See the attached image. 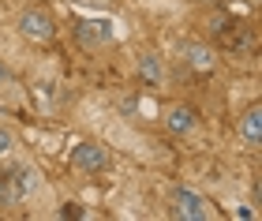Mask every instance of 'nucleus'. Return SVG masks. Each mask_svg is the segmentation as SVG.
<instances>
[{"mask_svg":"<svg viewBox=\"0 0 262 221\" xmlns=\"http://www.w3.org/2000/svg\"><path fill=\"white\" fill-rule=\"evenodd\" d=\"M11 146H15V139H11V131H8V127H0V158H4Z\"/></svg>","mask_w":262,"mask_h":221,"instance_id":"obj_11","label":"nucleus"},{"mask_svg":"<svg viewBox=\"0 0 262 221\" xmlns=\"http://www.w3.org/2000/svg\"><path fill=\"white\" fill-rule=\"evenodd\" d=\"M0 206H15V191H11L8 169H0Z\"/></svg>","mask_w":262,"mask_h":221,"instance_id":"obj_10","label":"nucleus"},{"mask_svg":"<svg viewBox=\"0 0 262 221\" xmlns=\"http://www.w3.org/2000/svg\"><path fill=\"white\" fill-rule=\"evenodd\" d=\"M139 75L146 79L150 86H158L161 79H165V72H161V60H158V56H154V53H146V56H139Z\"/></svg>","mask_w":262,"mask_h":221,"instance_id":"obj_8","label":"nucleus"},{"mask_svg":"<svg viewBox=\"0 0 262 221\" xmlns=\"http://www.w3.org/2000/svg\"><path fill=\"white\" fill-rule=\"evenodd\" d=\"M187 64H191L195 72H213V53L206 45H187Z\"/></svg>","mask_w":262,"mask_h":221,"instance_id":"obj_9","label":"nucleus"},{"mask_svg":"<svg viewBox=\"0 0 262 221\" xmlns=\"http://www.w3.org/2000/svg\"><path fill=\"white\" fill-rule=\"evenodd\" d=\"M8 180H11V191H15V203H23L38 188V172L30 165H8Z\"/></svg>","mask_w":262,"mask_h":221,"instance_id":"obj_5","label":"nucleus"},{"mask_svg":"<svg viewBox=\"0 0 262 221\" xmlns=\"http://www.w3.org/2000/svg\"><path fill=\"white\" fill-rule=\"evenodd\" d=\"M19 34L30 41H53L56 38V19L41 8H27L19 15Z\"/></svg>","mask_w":262,"mask_h":221,"instance_id":"obj_1","label":"nucleus"},{"mask_svg":"<svg viewBox=\"0 0 262 221\" xmlns=\"http://www.w3.org/2000/svg\"><path fill=\"white\" fill-rule=\"evenodd\" d=\"M71 165H75L79 172H105L109 169V150H105L101 143H94V139H86V143H75L71 146Z\"/></svg>","mask_w":262,"mask_h":221,"instance_id":"obj_2","label":"nucleus"},{"mask_svg":"<svg viewBox=\"0 0 262 221\" xmlns=\"http://www.w3.org/2000/svg\"><path fill=\"white\" fill-rule=\"evenodd\" d=\"M0 79H4V68H0Z\"/></svg>","mask_w":262,"mask_h":221,"instance_id":"obj_12","label":"nucleus"},{"mask_svg":"<svg viewBox=\"0 0 262 221\" xmlns=\"http://www.w3.org/2000/svg\"><path fill=\"white\" fill-rule=\"evenodd\" d=\"M240 139H244L251 150L262 143V109H258V105H251V109L244 113V120H240Z\"/></svg>","mask_w":262,"mask_h":221,"instance_id":"obj_7","label":"nucleus"},{"mask_svg":"<svg viewBox=\"0 0 262 221\" xmlns=\"http://www.w3.org/2000/svg\"><path fill=\"white\" fill-rule=\"evenodd\" d=\"M172 203H176V217H184V221H210L213 217V206L191 188H176Z\"/></svg>","mask_w":262,"mask_h":221,"instance_id":"obj_3","label":"nucleus"},{"mask_svg":"<svg viewBox=\"0 0 262 221\" xmlns=\"http://www.w3.org/2000/svg\"><path fill=\"white\" fill-rule=\"evenodd\" d=\"M165 124H169V131H172V135H187V131H195L199 113H195L191 105H176V109H169Z\"/></svg>","mask_w":262,"mask_h":221,"instance_id":"obj_6","label":"nucleus"},{"mask_svg":"<svg viewBox=\"0 0 262 221\" xmlns=\"http://www.w3.org/2000/svg\"><path fill=\"white\" fill-rule=\"evenodd\" d=\"M75 38L82 45H105V41L116 38V30H113V23H105V19H79L75 23Z\"/></svg>","mask_w":262,"mask_h":221,"instance_id":"obj_4","label":"nucleus"}]
</instances>
